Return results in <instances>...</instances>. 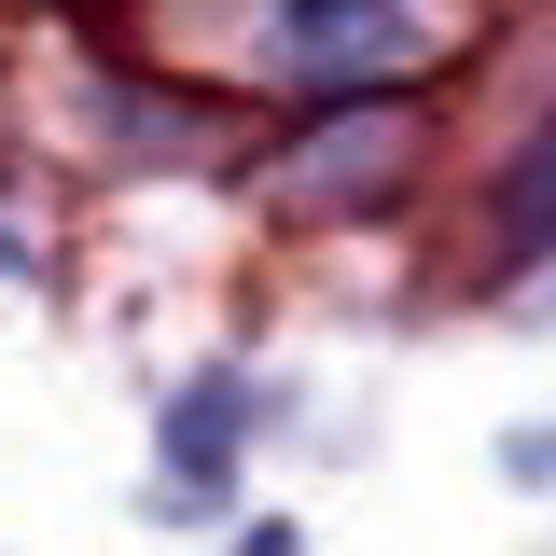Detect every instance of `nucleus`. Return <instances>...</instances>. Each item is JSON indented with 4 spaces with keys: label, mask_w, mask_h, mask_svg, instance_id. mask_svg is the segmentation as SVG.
Masks as SVG:
<instances>
[{
    "label": "nucleus",
    "mask_w": 556,
    "mask_h": 556,
    "mask_svg": "<svg viewBox=\"0 0 556 556\" xmlns=\"http://www.w3.org/2000/svg\"><path fill=\"white\" fill-rule=\"evenodd\" d=\"M404 42H417L404 0H292V14H278V56L306 70V84H362V70L404 56Z\"/></svg>",
    "instance_id": "f257e3e1"
},
{
    "label": "nucleus",
    "mask_w": 556,
    "mask_h": 556,
    "mask_svg": "<svg viewBox=\"0 0 556 556\" xmlns=\"http://www.w3.org/2000/svg\"><path fill=\"white\" fill-rule=\"evenodd\" d=\"M501 237H515V251H543V237H556V139L501 181Z\"/></svg>",
    "instance_id": "f03ea898"
},
{
    "label": "nucleus",
    "mask_w": 556,
    "mask_h": 556,
    "mask_svg": "<svg viewBox=\"0 0 556 556\" xmlns=\"http://www.w3.org/2000/svg\"><path fill=\"white\" fill-rule=\"evenodd\" d=\"M237 556H292V529H251V543H237Z\"/></svg>",
    "instance_id": "7ed1b4c3"
}]
</instances>
